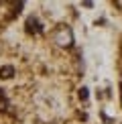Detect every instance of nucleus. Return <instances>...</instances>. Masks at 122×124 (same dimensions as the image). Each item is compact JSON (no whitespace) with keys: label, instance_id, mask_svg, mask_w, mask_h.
<instances>
[{"label":"nucleus","instance_id":"obj_2","mask_svg":"<svg viewBox=\"0 0 122 124\" xmlns=\"http://www.w3.org/2000/svg\"><path fill=\"white\" fill-rule=\"evenodd\" d=\"M0 75H2V77H12V75H14V67H12V65L2 67V69H0Z\"/></svg>","mask_w":122,"mask_h":124},{"label":"nucleus","instance_id":"obj_1","mask_svg":"<svg viewBox=\"0 0 122 124\" xmlns=\"http://www.w3.org/2000/svg\"><path fill=\"white\" fill-rule=\"evenodd\" d=\"M27 27H29V31H33V33H39V31H41V24L37 23V18H29L27 20Z\"/></svg>","mask_w":122,"mask_h":124},{"label":"nucleus","instance_id":"obj_3","mask_svg":"<svg viewBox=\"0 0 122 124\" xmlns=\"http://www.w3.org/2000/svg\"><path fill=\"white\" fill-rule=\"evenodd\" d=\"M79 96H81V100H85V98H88V90H81Z\"/></svg>","mask_w":122,"mask_h":124}]
</instances>
